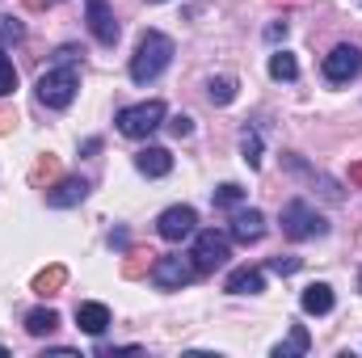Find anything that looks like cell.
<instances>
[{
    "instance_id": "cell-11",
    "label": "cell",
    "mask_w": 362,
    "mask_h": 358,
    "mask_svg": "<svg viewBox=\"0 0 362 358\" xmlns=\"http://www.w3.org/2000/svg\"><path fill=\"white\" fill-rule=\"evenodd\" d=\"M85 194H89V181H85V178H59L51 190H47V207L64 211V207H76V202H85Z\"/></svg>"
},
{
    "instance_id": "cell-18",
    "label": "cell",
    "mask_w": 362,
    "mask_h": 358,
    "mask_svg": "<svg viewBox=\"0 0 362 358\" xmlns=\"http://www.w3.org/2000/svg\"><path fill=\"white\" fill-rule=\"evenodd\" d=\"M308 346H312V337H308V329H303V325H291V337H286V342H278V346H274V358L308 354Z\"/></svg>"
},
{
    "instance_id": "cell-34",
    "label": "cell",
    "mask_w": 362,
    "mask_h": 358,
    "mask_svg": "<svg viewBox=\"0 0 362 358\" xmlns=\"http://www.w3.org/2000/svg\"><path fill=\"white\" fill-rule=\"evenodd\" d=\"M358 291H362V274H358Z\"/></svg>"
},
{
    "instance_id": "cell-28",
    "label": "cell",
    "mask_w": 362,
    "mask_h": 358,
    "mask_svg": "<svg viewBox=\"0 0 362 358\" xmlns=\"http://www.w3.org/2000/svg\"><path fill=\"white\" fill-rule=\"evenodd\" d=\"M270 270L274 274H295V270H299V258H274Z\"/></svg>"
},
{
    "instance_id": "cell-8",
    "label": "cell",
    "mask_w": 362,
    "mask_h": 358,
    "mask_svg": "<svg viewBox=\"0 0 362 358\" xmlns=\"http://www.w3.org/2000/svg\"><path fill=\"white\" fill-rule=\"evenodd\" d=\"M358 72H362V51L358 47L341 42V47H333V51L325 55V81H329V85H350Z\"/></svg>"
},
{
    "instance_id": "cell-1",
    "label": "cell",
    "mask_w": 362,
    "mask_h": 358,
    "mask_svg": "<svg viewBox=\"0 0 362 358\" xmlns=\"http://www.w3.org/2000/svg\"><path fill=\"white\" fill-rule=\"evenodd\" d=\"M173 38L165 34V30H148L144 38H139V47H135V55H131V81L135 85H152V81H160L165 76V68L173 64Z\"/></svg>"
},
{
    "instance_id": "cell-36",
    "label": "cell",
    "mask_w": 362,
    "mask_h": 358,
    "mask_svg": "<svg viewBox=\"0 0 362 358\" xmlns=\"http://www.w3.org/2000/svg\"><path fill=\"white\" fill-rule=\"evenodd\" d=\"M51 4H59V0H51Z\"/></svg>"
},
{
    "instance_id": "cell-12",
    "label": "cell",
    "mask_w": 362,
    "mask_h": 358,
    "mask_svg": "<svg viewBox=\"0 0 362 358\" xmlns=\"http://www.w3.org/2000/svg\"><path fill=\"white\" fill-rule=\"evenodd\" d=\"M135 169L144 178H169L173 173V152L169 148H139L135 152Z\"/></svg>"
},
{
    "instance_id": "cell-17",
    "label": "cell",
    "mask_w": 362,
    "mask_h": 358,
    "mask_svg": "<svg viewBox=\"0 0 362 358\" xmlns=\"http://www.w3.org/2000/svg\"><path fill=\"white\" fill-rule=\"evenodd\" d=\"M64 282H68V266H59V262H55V266H47V270H38V274H34V291H38L42 299H47V295H55V291H59Z\"/></svg>"
},
{
    "instance_id": "cell-32",
    "label": "cell",
    "mask_w": 362,
    "mask_h": 358,
    "mask_svg": "<svg viewBox=\"0 0 362 358\" xmlns=\"http://www.w3.org/2000/svg\"><path fill=\"white\" fill-rule=\"evenodd\" d=\"M51 0H25V8H47Z\"/></svg>"
},
{
    "instance_id": "cell-14",
    "label": "cell",
    "mask_w": 362,
    "mask_h": 358,
    "mask_svg": "<svg viewBox=\"0 0 362 358\" xmlns=\"http://www.w3.org/2000/svg\"><path fill=\"white\" fill-rule=\"evenodd\" d=\"M76 325H81L89 337H101V333L110 329V308H105V304H97V299L76 304Z\"/></svg>"
},
{
    "instance_id": "cell-15",
    "label": "cell",
    "mask_w": 362,
    "mask_h": 358,
    "mask_svg": "<svg viewBox=\"0 0 362 358\" xmlns=\"http://www.w3.org/2000/svg\"><path fill=\"white\" fill-rule=\"evenodd\" d=\"M299 304H303L308 316H329L333 312V287L329 282H308L303 295H299Z\"/></svg>"
},
{
    "instance_id": "cell-24",
    "label": "cell",
    "mask_w": 362,
    "mask_h": 358,
    "mask_svg": "<svg viewBox=\"0 0 362 358\" xmlns=\"http://www.w3.org/2000/svg\"><path fill=\"white\" fill-rule=\"evenodd\" d=\"M13 89H17V68H13V59L0 51V97H8Z\"/></svg>"
},
{
    "instance_id": "cell-9",
    "label": "cell",
    "mask_w": 362,
    "mask_h": 358,
    "mask_svg": "<svg viewBox=\"0 0 362 358\" xmlns=\"http://www.w3.org/2000/svg\"><path fill=\"white\" fill-rule=\"evenodd\" d=\"M85 21H89V34L101 47H114L118 42V21H114V13H110L105 0H85Z\"/></svg>"
},
{
    "instance_id": "cell-6",
    "label": "cell",
    "mask_w": 362,
    "mask_h": 358,
    "mask_svg": "<svg viewBox=\"0 0 362 358\" xmlns=\"http://www.w3.org/2000/svg\"><path fill=\"white\" fill-rule=\"evenodd\" d=\"M156 232H160V241H169V245H181L185 236H194L198 232V211L194 207H165L160 215H156Z\"/></svg>"
},
{
    "instance_id": "cell-30",
    "label": "cell",
    "mask_w": 362,
    "mask_h": 358,
    "mask_svg": "<svg viewBox=\"0 0 362 358\" xmlns=\"http://www.w3.org/2000/svg\"><path fill=\"white\" fill-rule=\"evenodd\" d=\"M266 38H270V42H278V38H286V21H282V25H270V30H266Z\"/></svg>"
},
{
    "instance_id": "cell-10",
    "label": "cell",
    "mask_w": 362,
    "mask_h": 358,
    "mask_svg": "<svg viewBox=\"0 0 362 358\" xmlns=\"http://www.w3.org/2000/svg\"><path fill=\"white\" fill-rule=\"evenodd\" d=\"M262 236H266V215H262L257 207H236V211H232V241L253 245V241H262Z\"/></svg>"
},
{
    "instance_id": "cell-27",
    "label": "cell",
    "mask_w": 362,
    "mask_h": 358,
    "mask_svg": "<svg viewBox=\"0 0 362 358\" xmlns=\"http://www.w3.org/2000/svg\"><path fill=\"white\" fill-rule=\"evenodd\" d=\"M169 131H173L177 139H185V135H194V118H189V114H177V118H169Z\"/></svg>"
},
{
    "instance_id": "cell-20",
    "label": "cell",
    "mask_w": 362,
    "mask_h": 358,
    "mask_svg": "<svg viewBox=\"0 0 362 358\" xmlns=\"http://www.w3.org/2000/svg\"><path fill=\"white\" fill-rule=\"evenodd\" d=\"M206 97H211V105H232L236 101V81L232 76H211L206 81Z\"/></svg>"
},
{
    "instance_id": "cell-26",
    "label": "cell",
    "mask_w": 362,
    "mask_h": 358,
    "mask_svg": "<svg viewBox=\"0 0 362 358\" xmlns=\"http://www.w3.org/2000/svg\"><path fill=\"white\" fill-rule=\"evenodd\" d=\"M122 274H127V278H139V274H152V266L144 262V253H131V258L122 262Z\"/></svg>"
},
{
    "instance_id": "cell-13",
    "label": "cell",
    "mask_w": 362,
    "mask_h": 358,
    "mask_svg": "<svg viewBox=\"0 0 362 358\" xmlns=\"http://www.w3.org/2000/svg\"><path fill=\"white\" fill-rule=\"evenodd\" d=\"M223 291H232V295H262L266 291V270H257V266L232 270L228 282H223Z\"/></svg>"
},
{
    "instance_id": "cell-16",
    "label": "cell",
    "mask_w": 362,
    "mask_h": 358,
    "mask_svg": "<svg viewBox=\"0 0 362 358\" xmlns=\"http://www.w3.org/2000/svg\"><path fill=\"white\" fill-rule=\"evenodd\" d=\"M59 329V312L55 308H34V312H25V333L30 337H47V333H55Z\"/></svg>"
},
{
    "instance_id": "cell-7",
    "label": "cell",
    "mask_w": 362,
    "mask_h": 358,
    "mask_svg": "<svg viewBox=\"0 0 362 358\" xmlns=\"http://www.w3.org/2000/svg\"><path fill=\"white\" fill-rule=\"evenodd\" d=\"M194 266L198 274H211V270H219L228 258H232V249H228V236L223 232H215V228H206V232H198L194 236Z\"/></svg>"
},
{
    "instance_id": "cell-29",
    "label": "cell",
    "mask_w": 362,
    "mask_h": 358,
    "mask_svg": "<svg viewBox=\"0 0 362 358\" xmlns=\"http://www.w3.org/2000/svg\"><path fill=\"white\" fill-rule=\"evenodd\" d=\"M13 122H17V118H13V110H0V135H8V131H13Z\"/></svg>"
},
{
    "instance_id": "cell-19",
    "label": "cell",
    "mask_w": 362,
    "mask_h": 358,
    "mask_svg": "<svg viewBox=\"0 0 362 358\" xmlns=\"http://www.w3.org/2000/svg\"><path fill=\"white\" fill-rule=\"evenodd\" d=\"M270 76L274 81H299V59L291 51H274L270 55Z\"/></svg>"
},
{
    "instance_id": "cell-23",
    "label": "cell",
    "mask_w": 362,
    "mask_h": 358,
    "mask_svg": "<svg viewBox=\"0 0 362 358\" xmlns=\"http://www.w3.org/2000/svg\"><path fill=\"white\" fill-rule=\"evenodd\" d=\"M55 178H59V161L55 156H38V165L30 169V181L42 185V181H55Z\"/></svg>"
},
{
    "instance_id": "cell-33",
    "label": "cell",
    "mask_w": 362,
    "mask_h": 358,
    "mask_svg": "<svg viewBox=\"0 0 362 358\" xmlns=\"http://www.w3.org/2000/svg\"><path fill=\"white\" fill-rule=\"evenodd\" d=\"M4 354H8V350H4V346H0V358H4Z\"/></svg>"
},
{
    "instance_id": "cell-35",
    "label": "cell",
    "mask_w": 362,
    "mask_h": 358,
    "mask_svg": "<svg viewBox=\"0 0 362 358\" xmlns=\"http://www.w3.org/2000/svg\"><path fill=\"white\" fill-rule=\"evenodd\" d=\"M152 4H165V0H152Z\"/></svg>"
},
{
    "instance_id": "cell-31",
    "label": "cell",
    "mask_w": 362,
    "mask_h": 358,
    "mask_svg": "<svg viewBox=\"0 0 362 358\" xmlns=\"http://www.w3.org/2000/svg\"><path fill=\"white\" fill-rule=\"evenodd\" d=\"M350 181H354V185H362V161H358V165H350Z\"/></svg>"
},
{
    "instance_id": "cell-25",
    "label": "cell",
    "mask_w": 362,
    "mask_h": 358,
    "mask_svg": "<svg viewBox=\"0 0 362 358\" xmlns=\"http://www.w3.org/2000/svg\"><path fill=\"white\" fill-rule=\"evenodd\" d=\"M25 38V25L17 17H0V42H21Z\"/></svg>"
},
{
    "instance_id": "cell-37",
    "label": "cell",
    "mask_w": 362,
    "mask_h": 358,
    "mask_svg": "<svg viewBox=\"0 0 362 358\" xmlns=\"http://www.w3.org/2000/svg\"><path fill=\"white\" fill-rule=\"evenodd\" d=\"M358 4H362V0H358Z\"/></svg>"
},
{
    "instance_id": "cell-5",
    "label": "cell",
    "mask_w": 362,
    "mask_h": 358,
    "mask_svg": "<svg viewBox=\"0 0 362 358\" xmlns=\"http://www.w3.org/2000/svg\"><path fill=\"white\" fill-rule=\"evenodd\" d=\"M194 278H198V266H194V258H185V253H165V258L152 262V282H156L160 291H181V287H189Z\"/></svg>"
},
{
    "instance_id": "cell-3",
    "label": "cell",
    "mask_w": 362,
    "mask_h": 358,
    "mask_svg": "<svg viewBox=\"0 0 362 358\" xmlns=\"http://www.w3.org/2000/svg\"><path fill=\"white\" fill-rule=\"evenodd\" d=\"M325 232H329V219H325L312 202L291 198V202L282 207V236H286V241H316V236H325Z\"/></svg>"
},
{
    "instance_id": "cell-2",
    "label": "cell",
    "mask_w": 362,
    "mask_h": 358,
    "mask_svg": "<svg viewBox=\"0 0 362 358\" xmlns=\"http://www.w3.org/2000/svg\"><path fill=\"white\" fill-rule=\"evenodd\" d=\"M76 93H81V72L72 64H55L38 76V101L47 110H68L76 101Z\"/></svg>"
},
{
    "instance_id": "cell-22",
    "label": "cell",
    "mask_w": 362,
    "mask_h": 358,
    "mask_svg": "<svg viewBox=\"0 0 362 358\" xmlns=\"http://www.w3.org/2000/svg\"><path fill=\"white\" fill-rule=\"evenodd\" d=\"M211 198H215V207H219V211H236V207L245 202V185H236V181H223V185H219Z\"/></svg>"
},
{
    "instance_id": "cell-21",
    "label": "cell",
    "mask_w": 362,
    "mask_h": 358,
    "mask_svg": "<svg viewBox=\"0 0 362 358\" xmlns=\"http://www.w3.org/2000/svg\"><path fill=\"white\" fill-rule=\"evenodd\" d=\"M240 156H245L249 169L262 165V135H257V127H245V135H240Z\"/></svg>"
},
{
    "instance_id": "cell-4",
    "label": "cell",
    "mask_w": 362,
    "mask_h": 358,
    "mask_svg": "<svg viewBox=\"0 0 362 358\" xmlns=\"http://www.w3.org/2000/svg\"><path fill=\"white\" fill-rule=\"evenodd\" d=\"M165 101L160 97H152V101H139V105H122L118 110V131L127 135V139H148L156 127H165Z\"/></svg>"
}]
</instances>
